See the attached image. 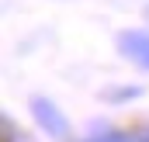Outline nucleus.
Returning a JSON list of instances; mask_svg holds the SVG:
<instances>
[{
  "label": "nucleus",
  "mask_w": 149,
  "mask_h": 142,
  "mask_svg": "<svg viewBox=\"0 0 149 142\" xmlns=\"http://www.w3.org/2000/svg\"><path fill=\"white\" fill-rule=\"evenodd\" d=\"M139 94H142V90H139V87H114V90H108V94H104V97H108V101H111V104H121V101H135V97H139Z\"/></svg>",
  "instance_id": "obj_4"
},
{
  "label": "nucleus",
  "mask_w": 149,
  "mask_h": 142,
  "mask_svg": "<svg viewBox=\"0 0 149 142\" xmlns=\"http://www.w3.org/2000/svg\"><path fill=\"white\" fill-rule=\"evenodd\" d=\"M31 118H35V125L49 135V139H56V142L70 139V118L63 114V107L56 104V101H49V97H31Z\"/></svg>",
  "instance_id": "obj_1"
},
{
  "label": "nucleus",
  "mask_w": 149,
  "mask_h": 142,
  "mask_svg": "<svg viewBox=\"0 0 149 142\" xmlns=\"http://www.w3.org/2000/svg\"><path fill=\"white\" fill-rule=\"evenodd\" d=\"M146 17H149V7H146Z\"/></svg>",
  "instance_id": "obj_6"
},
{
  "label": "nucleus",
  "mask_w": 149,
  "mask_h": 142,
  "mask_svg": "<svg viewBox=\"0 0 149 142\" xmlns=\"http://www.w3.org/2000/svg\"><path fill=\"white\" fill-rule=\"evenodd\" d=\"M114 45H118V52H121L125 63H132L142 73H149V31L146 28H125V31H118Z\"/></svg>",
  "instance_id": "obj_2"
},
{
  "label": "nucleus",
  "mask_w": 149,
  "mask_h": 142,
  "mask_svg": "<svg viewBox=\"0 0 149 142\" xmlns=\"http://www.w3.org/2000/svg\"><path fill=\"white\" fill-rule=\"evenodd\" d=\"M135 142H149V128H135Z\"/></svg>",
  "instance_id": "obj_5"
},
{
  "label": "nucleus",
  "mask_w": 149,
  "mask_h": 142,
  "mask_svg": "<svg viewBox=\"0 0 149 142\" xmlns=\"http://www.w3.org/2000/svg\"><path fill=\"white\" fill-rule=\"evenodd\" d=\"M83 142H135V132H118V128H108V132H97Z\"/></svg>",
  "instance_id": "obj_3"
}]
</instances>
